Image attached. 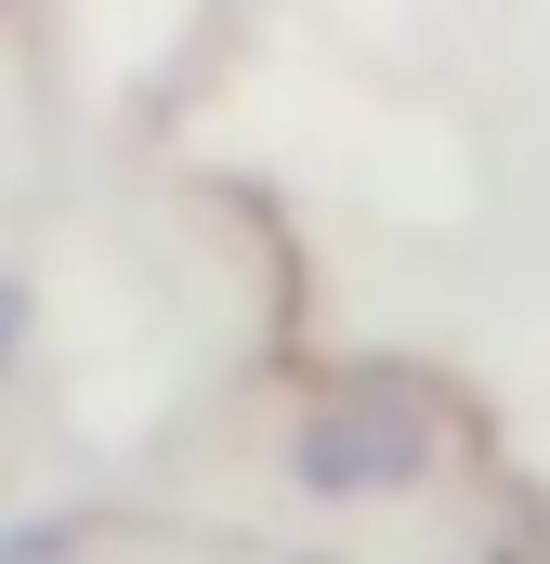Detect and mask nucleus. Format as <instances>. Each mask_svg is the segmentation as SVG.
I'll return each mask as SVG.
<instances>
[{
	"mask_svg": "<svg viewBox=\"0 0 550 564\" xmlns=\"http://www.w3.org/2000/svg\"><path fill=\"white\" fill-rule=\"evenodd\" d=\"M92 552V512H26V525H0V564H79Z\"/></svg>",
	"mask_w": 550,
	"mask_h": 564,
	"instance_id": "nucleus-2",
	"label": "nucleus"
},
{
	"mask_svg": "<svg viewBox=\"0 0 550 564\" xmlns=\"http://www.w3.org/2000/svg\"><path fill=\"white\" fill-rule=\"evenodd\" d=\"M0 13H40V0H0Z\"/></svg>",
	"mask_w": 550,
	"mask_h": 564,
	"instance_id": "nucleus-4",
	"label": "nucleus"
},
{
	"mask_svg": "<svg viewBox=\"0 0 550 564\" xmlns=\"http://www.w3.org/2000/svg\"><path fill=\"white\" fill-rule=\"evenodd\" d=\"M459 459H472L459 394H446L432 368H394V355L328 368V381L301 394V421H288V486H301L315 512L419 499V486H432V473H459Z\"/></svg>",
	"mask_w": 550,
	"mask_h": 564,
	"instance_id": "nucleus-1",
	"label": "nucleus"
},
{
	"mask_svg": "<svg viewBox=\"0 0 550 564\" xmlns=\"http://www.w3.org/2000/svg\"><path fill=\"white\" fill-rule=\"evenodd\" d=\"M26 328H40V289L0 276V381H13V355H26Z\"/></svg>",
	"mask_w": 550,
	"mask_h": 564,
	"instance_id": "nucleus-3",
	"label": "nucleus"
}]
</instances>
